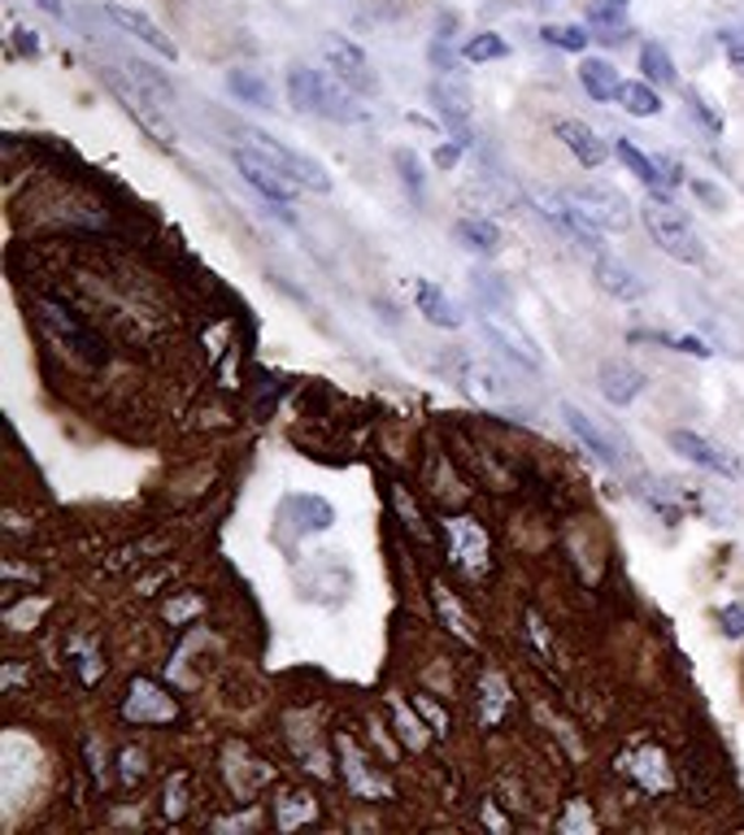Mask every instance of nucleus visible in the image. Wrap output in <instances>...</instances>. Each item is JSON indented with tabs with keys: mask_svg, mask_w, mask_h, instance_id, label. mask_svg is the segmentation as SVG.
Returning a JSON list of instances; mask_svg holds the SVG:
<instances>
[{
	"mask_svg": "<svg viewBox=\"0 0 744 835\" xmlns=\"http://www.w3.org/2000/svg\"><path fill=\"white\" fill-rule=\"evenodd\" d=\"M588 22L601 31L597 40L606 44H619L622 26H627V0H588Z\"/></svg>",
	"mask_w": 744,
	"mask_h": 835,
	"instance_id": "obj_25",
	"label": "nucleus"
},
{
	"mask_svg": "<svg viewBox=\"0 0 744 835\" xmlns=\"http://www.w3.org/2000/svg\"><path fill=\"white\" fill-rule=\"evenodd\" d=\"M619 105L631 119H653V114H662V97H657L649 83H640V79H627V83H622Z\"/></svg>",
	"mask_w": 744,
	"mask_h": 835,
	"instance_id": "obj_27",
	"label": "nucleus"
},
{
	"mask_svg": "<svg viewBox=\"0 0 744 835\" xmlns=\"http://www.w3.org/2000/svg\"><path fill=\"white\" fill-rule=\"evenodd\" d=\"M13 48L26 57V61H35L44 48H40V35L35 31H26V26H13Z\"/></svg>",
	"mask_w": 744,
	"mask_h": 835,
	"instance_id": "obj_37",
	"label": "nucleus"
},
{
	"mask_svg": "<svg viewBox=\"0 0 744 835\" xmlns=\"http://www.w3.org/2000/svg\"><path fill=\"white\" fill-rule=\"evenodd\" d=\"M105 18L110 22H119L126 35H135L144 48H153L157 57H166V61H174L179 57V48H174V40L148 18V13H139V9H126V4H119V0H105Z\"/></svg>",
	"mask_w": 744,
	"mask_h": 835,
	"instance_id": "obj_14",
	"label": "nucleus"
},
{
	"mask_svg": "<svg viewBox=\"0 0 744 835\" xmlns=\"http://www.w3.org/2000/svg\"><path fill=\"white\" fill-rule=\"evenodd\" d=\"M622 775L635 779L644 792H666V788H670V761H666V753L653 748V744L631 748V753L622 757Z\"/></svg>",
	"mask_w": 744,
	"mask_h": 835,
	"instance_id": "obj_17",
	"label": "nucleus"
},
{
	"mask_svg": "<svg viewBox=\"0 0 744 835\" xmlns=\"http://www.w3.org/2000/svg\"><path fill=\"white\" fill-rule=\"evenodd\" d=\"M557 139L571 148V157L579 161V166H588V170H601L606 161H610V144L588 126V122L579 119H562L557 122Z\"/></svg>",
	"mask_w": 744,
	"mask_h": 835,
	"instance_id": "obj_18",
	"label": "nucleus"
},
{
	"mask_svg": "<svg viewBox=\"0 0 744 835\" xmlns=\"http://www.w3.org/2000/svg\"><path fill=\"white\" fill-rule=\"evenodd\" d=\"M283 509H292V514H301V531H327L331 522H336V509H331V500H323V496H288V505Z\"/></svg>",
	"mask_w": 744,
	"mask_h": 835,
	"instance_id": "obj_26",
	"label": "nucleus"
},
{
	"mask_svg": "<svg viewBox=\"0 0 744 835\" xmlns=\"http://www.w3.org/2000/svg\"><path fill=\"white\" fill-rule=\"evenodd\" d=\"M505 706H509L505 679H500V675H484V679H480V722H484V726H496L500 714H505Z\"/></svg>",
	"mask_w": 744,
	"mask_h": 835,
	"instance_id": "obj_29",
	"label": "nucleus"
},
{
	"mask_svg": "<svg viewBox=\"0 0 744 835\" xmlns=\"http://www.w3.org/2000/svg\"><path fill=\"white\" fill-rule=\"evenodd\" d=\"M540 35H544V44H553V48H562V53H584L588 40H593V35H588L584 26H575V22H549Z\"/></svg>",
	"mask_w": 744,
	"mask_h": 835,
	"instance_id": "obj_31",
	"label": "nucleus"
},
{
	"mask_svg": "<svg viewBox=\"0 0 744 835\" xmlns=\"http://www.w3.org/2000/svg\"><path fill=\"white\" fill-rule=\"evenodd\" d=\"M640 70H644L649 83H662V88H675V83H679L675 61H670V53H666L662 44H644V48H640Z\"/></svg>",
	"mask_w": 744,
	"mask_h": 835,
	"instance_id": "obj_28",
	"label": "nucleus"
},
{
	"mask_svg": "<svg viewBox=\"0 0 744 835\" xmlns=\"http://www.w3.org/2000/svg\"><path fill=\"white\" fill-rule=\"evenodd\" d=\"M240 148L248 153H257L266 166H274L283 179H292L296 188H305V192H331V174H327V166L323 161H314V157H305V153H296V148H288L283 139H274L270 131H261V126H245L240 131Z\"/></svg>",
	"mask_w": 744,
	"mask_h": 835,
	"instance_id": "obj_2",
	"label": "nucleus"
},
{
	"mask_svg": "<svg viewBox=\"0 0 744 835\" xmlns=\"http://www.w3.org/2000/svg\"><path fill=\"white\" fill-rule=\"evenodd\" d=\"M728 57H732V70H736V75L744 79V48H741V44H728Z\"/></svg>",
	"mask_w": 744,
	"mask_h": 835,
	"instance_id": "obj_41",
	"label": "nucleus"
},
{
	"mask_svg": "<svg viewBox=\"0 0 744 835\" xmlns=\"http://www.w3.org/2000/svg\"><path fill=\"white\" fill-rule=\"evenodd\" d=\"M571 196L579 201V210H584L606 236H622V232L631 227V205H627V196H622L619 188H610V183H588V188H575Z\"/></svg>",
	"mask_w": 744,
	"mask_h": 835,
	"instance_id": "obj_11",
	"label": "nucleus"
},
{
	"mask_svg": "<svg viewBox=\"0 0 744 835\" xmlns=\"http://www.w3.org/2000/svg\"><path fill=\"white\" fill-rule=\"evenodd\" d=\"M615 157H619L622 166H627V170H631V174H635V179L649 188V196H666V201H670L666 174H662V170H657V161H653V157H644V153H640L631 139H619V144H615Z\"/></svg>",
	"mask_w": 744,
	"mask_h": 835,
	"instance_id": "obj_22",
	"label": "nucleus"
},
{
	"mask_svg": "<svg viewBox=\"0 0 744 835\" xmlns=\"http://www.w3.org/2000/svg\"><path fill=\"white\" fill-rule=\"evenodd\" d=\"M232 161H236V170H240V179H245L248 188H252L274 214H283V223H292V192H296V183L283 179L274 166H266V161H261L257 153H248V148H236Z\"/></svg>",
	"mask_w": 744,
	"mask_h": 835,
	"instance_id": "obj_6",
	"label": "nucleus"
},
{
	"mask_svg": "<svg viewBox=\"0 0 744 835\" xmlns=\"http://www.w3.org/2000/svg\"><path fill=\"white\" fill-rule=\"evenodd\" d=\"M444 531H449L453 557H458L462 566L480 571V566L488 562V531H484L475 518H449V522H444Z\"/></svg>",
	"mask_w": 744,
	"mask_h": 835,
	"instance_id": "obj_20",
	"label": "nucleus"
},
{
	"mask_svg": "<svg viewBox=\"0 0 744 835\" xmlns=\"http://www.w3.org/2000/svg\"><path fill=\"white\" fill-rule=\"evenodd\" d=\"M44 13H53V18H66V9H61V0H35Z\"/></svg>",
	"mask_w": 744,
	"mask_h": 835,
	"instance_id": "obj_42",
	"label": "nucleus"
},
{
	"mask_svg": "<svg viewBox=\"0 0 744 835\" xmlns=\"http://www.w3.org/2000/svg\"><path fill=\"white\" fill-rule=\"evenodd\" d=\"M575 827H593V819L584 814V805H579V801H575V805H571V814L562 819V832H575Z\"/></svg>",
	"mask_w": 744,
	"mask_h": 835,
	"instance_id": "obj_40",
	"label": "nucleus"
},
{
	"mask_svg": "<svg viewBox=\"0 0 744 835\" xmlns=\"http://www.w3.org/2000/svg\"><path fill=\"white\" fill-rule=\"evenodd\" d=\"M414 305H418V314H422L431 327H440V331L462 327V309H458L453 296H449L440 283H431V279H418V283H414Z\"/></svg>",
	"mask_w": 744,
	"mask_h": 835,
	"instance_id": "obj_19",
	"label": "nucleus"
},
{
	"mask_svg": "<svg viewBox=\"0 0 744 835\" xmlns=\"http://www.w3.org/2000/svg\"><path fill=\"white\" fill-rule=\"evenodd\" d=\"M431 101H436L444 126L458 135V144H471V88H466V75H436L431 79Z\"/></svg>",
	"mask_w": 744,
	"mask_h": 835,
	"instance_id": "obj_12",
	"label": "nucleus"
},
{
	"mask_svg": "<svg viewBox=\"0 0 744 835\" xmlns=\"http://www.w3.org/2000/svg\"><path fill=\"white\" fill-rule=\"evenodd\" d=\"M396 174H401V183H405V192H409V201H418L422 205V196H427V174H422V161H418V153L414 148H396Z\"/></svg>",
	"mask_w": 744,
	"mask_h": 835,
	"instance_id": "obj_30",
	"label": "nucleus"
},
{
	"mask_svg": "<svg viewBox=\"0 0 744 835\" xmlns=\"http://www.w3.org/2000/svg\"><path fill=\"white\" fill-rule=\"evenodd\" d=\"M692 192H697V196H701V201H706L714 214H723V210H728V192H719L714 183H706V179H692Z\"/></svg>",
	"mask_w": 744,
	"mask_h": 835,
	"instance_id": "obj_38",
	"label": "nucleus"
},
{
	"mask_svg": "<svg viewBox=\"0 0 744 835\" xmlns=\"http://www.w3.org/2000/svg\"><path fill=\"white\" fill-rule=\"evenodd\" d=\"M345 761H349L345 770H349V779H353V788H358L362 797H374L379 788H374V783H367V761L358 757V748H353V744H345Z\"/></svg>",
	"mask_w": 744,
	"mask_h": 835,
	"instance_id": "obj_35",
	"label": "nucleus"
},
{
	"mask_svg": "<svg viewBox=\"0 0 744 835\" xmlns=\"http://www.w3.org/2000/svg\"><path fill=\"white\" fill-rule=\"evenodd\" d=\"M314 114L331 122H367L362 92H353L336 70H314Z\"/></svg>",
	"mask_w": 744,
	"mask_h": 835,
	"instance_id": "obj_10",
	"label": "nucleus"
},
{
	"mask_svg": "<svg viewBox=\"0 0 744 835\" xmlns=\"http://www.w3.org/2000/svg\"><path fill=\"white\" fill-rule=\"evenodd\" d=\"M640 218H644V232L653 236V244H662V252H666L670 261H679V266H701V261H706V244L697 239L692 223L684 218V210H679L675 201L649 196L644 210H640Z\"/></svg>",
	"mask_w": 744,
	"mask_h": 835,
	"instance_id": "obj_1",
	"label": "nucleus"
},
{
	"mask_svg": "<svg viewBox=\"0 0 744 835\" xmlns=\"http://www.w3.org/2000/svg\"><path fill=\"white\" fill-rule=\"evenodd\" d=\"M670 449H675L684 462H692V466H701V471H710V475H719V478L744 475L741 458H736L732 449H723L719 440L701 436V431H670Z\"/></svg>",
	"mask_w": 744,
	"mask_h": 835,
	"instance_id": "obj_9",
	"label": "nucleus"
},
{
	"mask_svg": "<svg viewBox=\"0 0 744 835\" xmlns=\"http://www.w3.org/2000/svg\"><path fill=\"white\" fill-rule=\"evenodd\" d=\"M40 318H44V327L61 340V345H70L75 353L83 361H105V345H101V336L92 331V327H83L70 309H61V305H53V301H40Z\"/></svg>",
	"mask_w": 744,
	"mask_h": 835,
	"instance_id": "obj_13",
	"label": "nucleus"
},
{
	"mask_svg": "<svg viewBox=\"0 0 744 835\" xmlns=\"http://www.w3.org/2000/svg\"><path fill=\"white\" fill-rule=\"evenodd\" d=\"M462 148H466V144H458V139H453V144H440V148H436V166H440V170H453V166L462 161Z\"/></svg>",
	"mask_w": 744,
	"mask_h": 835,
	"instance_id": "obj_39",
	"label": "nucleus"
},
{
	"mask_svg": "<svg viewBox=\"0 0 744 835\" xmlns=\"http://www.w3.org/2000/svg\"><path fill=\"white\" fill-rule=\"evenodd\" d=\"M458 379H462V392L484 405V409H496V414H509L514 409V383L509 374L493 365L488 358H466L458 365Z\"/></svg>",
	"mask_w": 744,
	"mask_h": 835,
	"instance_id": "obj_5",
	"label": "nucleus"
},
{
	"mask_svg": "<svg viewBox=\"0 0 744 835\" xmlns=\"http://www.w3.org/2000/svg\"><path fill=\"white\" fill-rule=\"evenodd\" d=\"M480 327H484V336L493 340L505 358H514L518 365H527V370H544V353H540L536 340L522 331V323L505 309V296L480 301Z\"/></svg>",
	"mask_w": 744,
	"mask_h": 835,
	"instance_id": "obj_3",
	"label": "nucleus"
},
{
	"mask_svg": "<svg viewBox=\"0 0 744 835\" xmlns=\"http://www.w3.org/2000/svg\"><path fill=\"white\" fill-rule=\"evenodd\" d=\"M644 370L640 365H631V361H622V358H615V361H601V370H597V392L615 405V409H627L640 392H644Z\"/></svg>",
	"mask_w": 744,
	"mask_h": 835,
	"instance_id": "obj_16",
	"label": "nucleus"
},
{
	"mask_svg": "<svg viewBox=\"0 0 744 835\" xmlns=\"http://www.w3.org/2000/svg\"><path fill=\"white\" fill-rule=\"evenodd\" d=\"M562 418H566V427H571V436L601 462V466H610V471H622L627 462H631V444H622L619 436L610 431V427H601L593 414H584L575 400H562Z\"/></svg>",
	"mask_w": 744,
	"mask_h": 835,
	"instance_id": "obj_4",
	"label": "nucleus"
},
{
	"mask_svg": "<svg viewBox=\"0 0 744 835\" xmlns=\"http://www.w3.org/2000/svg\"><path fill=\"white\" fill-rule=\"evenodd\" d=\"M536 205H540V214H544L549 223H557L571 239H579V244L593 248V252H606V232L579 210V201H575L571 192H536Z\"/></svg>",
	"mask_w": 744,
	"mask_h": 835,
	"instance_id": "obj_7",
	"label": "nucleus"
},
{
	"mask_svg": "<svg viewBox=\"0 0 744 835\" xmlns=\"http://www.w3.org/2000/svg\"><path fill=\"white\" fill-rule=\"evenodd\" d=\"M688 105H692V114H697V119L706 122V131H710V135H723V114L714 110V101H710L701 88H692V92H688Z\"/></svg>",
	"mask_w": 744,
	"mask_h": 835,
	"instance_id": "obj_34",
	"label": "nucleus"
},
{
	"mask_svg": "<svg viewBox=\"0 0 744 835\" xmlns=\"http://www.w3.org/2000/svg\"><path fill=\"white\" fill-rule=\"evenodd\" d=\"M431 593H436V609H440V618L449 622V631H458L466 644H475V631H471V618L462 613V605H458V600H449V593H444L440 584H436Z\"/></svg>",
	"mask_w": 744,
	"mask_h": 835,
	"instance_id": "obj_33",
	"label": "nucleus"
},
{
	"mask_svg": "<svg viewBox=\"0 0 744 835\" xmlns=\"http://www.w3.org/2000/svg\"><path fill=\"white\" fill-rule=\"evenodd\" d=\"M579 88L593 97V101H619V88H622V79H619V70H615V61H606V57H584L579 61Z\"/></svg>",
	"mask_w": 744,
	"mask_h": 835,
	"instance_id": "obj_21",
	"label": "nucleus"
},
{
	"mask_svg": "<svg viewBox=\"0 0 744 835\" xmlns=\"http://www.w3.org/2000/svg\"><path fill=\"white\" fill-rule=\"evenodd\" d=\"M453 236L462 239L471 252H484V257L500 252V244H505V236H500V227H496L493 218H458Z\"/></svg>",
	"mask_w": 744,
	"mask_h": 835,
	"instance_id": "obj_24",
	"label": "nucleus"
},
{
	"mask_svg": "<svg viewBox=\"0 0 744 835\" xmlns=\"http://www.w3.org/2000/svg\"><path fill=\"white\" fill-rule=\"evenodd\" d=\"M323 57H327V66H331L353 92H362V97H374V92H379L374 61L367 57V48L353 44L349 35H327V40H323Z\"/></svg>",
	"mask_w": 744,
	"mask_h": 835,
	"instance_id": "obj_8",
	"label": "nucleus"
},
{
	"mask_svg": "<svg viewBox=\"0 0 744 835\" xmlns=\"http://www.w3.org/2000/svg\"><path fill=\"white\" fill-rule=\"evenodd\" d=\"M719 627H723L728 640H741L744 635V600H732V605L719 609Z\"/></svg>",
	"mask_w": 744,
	"mask_h": 835,
	"instance_id": "obj_36",
	"label": "nucleus"
},
{
	"mask_svg": "<svg viewBox=\"0 0 744 835\" xmlns=\"http://www.w3.org/2000/svg\"><path fill=\"white\" fill-rule=\"evenodd\" d=\"M462 57H466V61H500V57H509V44H505L496 31H484V35H471V40H466Z\"/></svg>",
	"mask_w": 744,
	"mask_h": 835,
	"instance_id": "obj_32",
	"label": "nucleus"
},
{
	"mask_svg": "<svg viewBox=\"0 0 744 835\" xmlns=\"http://www.w3.org/2000/svg\"><path fill=\"white\" fill-rule=\"evenodd\" d=\"M227 92H232L236 101L252 105V110H274V88H270V79H266L261 70L236 66V70L227 75Z\"/></svg>",
	"mask_w": 744,
	"mask_h": 835,
	"instance_id": "obj_23",
	"label": "nucleus"
},
{
	"mask_svg": "<svg viewBox=\"0 0 744 835\" xmlns=\"http://www.w3.org/2000/svg\"><path fill=\"white\" fill-rule=\"evenodd\" d=\"M593 279H597V287H601L606 296H615V301H640V296L649 292V283L640 279V270H631L615 252H597Z\"/></svg>",
	"mask_w": 744,
	"mask_h": 835,
	"instance_id": "obj_15",
	"label": "nucleus"
}]
</instances>
